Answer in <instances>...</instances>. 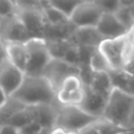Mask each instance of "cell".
<instances>
[{
    "instance_id": "obj_1",
    "label": "cell",
    "mask_w": 134,
    "mask_h": 134,
    "mask_svg": "<svg viewBox=\"0 0 134 134\" xmlns=\"http://www.w3.org/2000/svg\"><path fill=\"white\" fill-rule=\"evenodd\" d=\"M10 97L25 107L52 105L57 100V93L45 77L24 75L22 84Z\"/></svg>"
},
{
    "instance_id": "obj_2",
    "label": "cell",
    "mask_w": 134,
    "mask_h": 134,
    "mask_svg": "<svg viewBox=\"0 0 134 134\" xmlns=\"http://www.w3.org/2000/svg\"><path fill=\"white\" fill-rule=\"evenodd\" d=\"M107 61L111 72H120L132 58L133 44L130 31L115 39H106L97 47ZM110 72V73H111Z\"/></svg>"
},
{
    "instance_id": "obj_3",
    "label": "cell",
    "mask_w": 134,
    "mask_h": 134,
    "mask_svg": "<svg viewBox=\"0 0 134 134\" xmlns=\"http://www.w3.org/2000/svg\"><path fill=\"white\" fill-rule=\"evenodd\" d=\"M133 103L134 95L114 87L107 99L102 117L117 126L130 129L129 121Z\"/></svg>"
},
{
    "instance_id": "obj_4",
    "label": "cell",
    "mask_w": 134,
    "mask_h": 134,
    "mask_svg": "<svg viewBox=\"0 0 134 134\" xmlns=\"http://www.w3.org/2000/svg\"><path fill=\"white\" fill-rule=\"evenodd\" d=\"M16 15L25 26L31 39H44L46 30V20L42 12L41 2L36 1H15Z\"/></svg>"
},
{
    "instance_id": "obj_5",
    "label": "cell",
    "mask_w": 134,
    "mask_h": 134,
    "mask_svg": "<svg viewBox=\"0 0 134 134\" xmlns=\"http://www.w3.org/2000/svg\"><path fill=\"white\" fill-rule=\"evenodd\" d=\"M55 110L57 116L54 121V128H60L75 133L99 119L89 115L79 106L61 105L58 100L55 103Z\"/></svg>"
},
{
    "instance_id": "obj_6",
    "label": "cell",
    "mask_w": 134,
    "mask_h": 134,
    "mask_svg": "<svg viewBox=\"0 0 134 134\" xmlns=\"http://www.w3.org/2000/svg\"><path fill=\"white\" fill-rule=\"evenodd\" d=\"M28 60L24 75L41 76L44 68L52 59L44 39H30L25 43Z\"/></svg>"
},
{
    "instance_id": "obj_7",
    "label": "cell",
    "mask_w": 134,
    "mask_h": 134,
    "mask_svg": "<svg viewBox=\"0 0 134 134\" xmlns=\"http://www.w3.org/2000/svg\"><path fill=\"white\" fill-rule=\"evenodd\" d=\"M72 75L80 76V68L77 66L70 65L61 59H51L44 68L41 76L45 77L54 92L58 93L65 80Z\"/></svg>"
},
{
    "instance_id": "obj_8",
    "label": "cell",
    "mask_w": 134,
    "mask_h": 134,
    "mask_svg": "<svg viewBox=\"0 0 134 134\" xmlns=\"http://www.w3.org/2000/svg\"><path fill=\"white\" fill-rule=\"evenodd\" d=\"M102 15L103 12L96 1H81L69 20L75 28L96 27Z\"/></svg>"
},
{
    "instance_id": "obj_9",
    "label": "cell",
    "mask_w": 134,
    "mask_h": 134,
    "mask_svg": "<svg viewBox=\"0 0 134 134\" xmlns=\"http://www.w3.org/2000/svg\"><path fill=\"white\" fill-rule=\"evenodd\" d=\"M0 39L4 43H26L30 40L25 26L16 14L2 18L0 27Z\"/></svg>"
},
{
    "instance_id": "obj_10",
    "label": "cell",
    "mask_w": 134,
    "mask_h": 134,
    "mask_svg": "<svg viewBox=\"0 0 134 134\" xmlns=\"http://www.w3.org/2000/svg\"><path fill=\"white\" fill-rule=\"evenodd\" d=\"M84 99V84L79 75H72L65 80L57 93V100L61 105L80 106Z\"/></svg>"
},
{
    "instance_id": "obj_11",
    "label": "cell",
    "mask_w": 134,
    "mask_h": 134,
    "mask_svg": "<svg viewBox=\"0 0 134 134\" xmlns=\"http://www.w3.org/2000/svg\"><path fill=\"white\" fill-rule=\"evenodd\" d=\"M24 73L13 66L7 60L0 66V87L10 97L22 84Z\"/></svg>"
},
{
    "instance_id": "obj_12",
    "label": "cell",
    "mask_w": 134,
    "mask_h": 134,
    "mask_svg": "<svg viewBox=\"0 0 134 134\" xmlns=\"http://www.w3.org/2000/svg\"><path fill=\"white\" fill-rule=\"evenodd\" d=\"M104 37L97 31L96 27H80L75 28L68 41L77 47L97 48L104 41Z\"/></svg>"
},
{
    "instance_id": "obj_13",
    "label": "cell",
    "mask_w": 134,
    "mask_h": 134,
    "mask_svg": "<svg viewBox=\"0 0 134 134\" xmlns=\"http://www.w3.org/2000/svg\"><path fill=\"white\" fill-rule=\"evenodd\" d=\"M97 31L104 37V39H115L125 36L129 30L121 24V22L116 18L114 14L103 13L97 25Z\"/></svg>"
},
{
    "instance_id": "obj_14",
    "label": "cell",
    "mask_w": 134,
    "mask_h": 134,
    "mask_svg": "<svg viewBox=\"0 0 134 134\" xmlns=\"http://www.w3.org/2000/svg\"><path fill=\"white\" fill-rule=\"evenodd\" d=\"M55 103L52 105H36V106H28L26 109L28 110L32 121L37 122L41 128H54V121L57 116L55 110Z\"/></svg>"
},
{
    "instance_id": "obj_15",
    "label": "cell",
    "mask_w": 134,
    "mask_h": 134,
    "mask_svg": "<svg viewBox=\"0 0 134 134\" xmlns=\"http://www.w3.org/2000/svg\"><path fill=\"white\" fill-rule=\"evenodd\" d=\"M106 103L107 98L91 91L88 85H84V99L79 106L81 109H83L86 113L91 116L102 118Z\"/></svg>"
},
{
    "instance_id": "obj_16",
    "label": "cell",
    "mask_w": 134,
    "mask_h": 134,
    "mask_svg": "<svg viewBox=\"0 0 134 134\" xmlns=\"http://www.w3.org/2000/svg\"><path fill=\"white\" fill-rule=\"evenodd\" d=\"M7 61L17 69L25 73L28 54L25 43H4Z\"/></svg>"
},
{
    "instance_id": "obj_17",
    "label": "cell",
    "mask_w": 134,
    "mask_h": 134,
    "mask_svg": "<svg viewBox=\"0 0 134 134\" xmlns=\"http://www.w3.org/2000/svg\"><path fill=\"white\" fill-rule=\"evenodd\" d=\"M88 87L91 89V91H93L94 93H96L107 99H108L112 89L114 88L110 73H106V72L94 73Z\"/></svg>"
},
{
    "instance_id": "obj_18",
    "label": "cell",
    "mask_w": 134,
    "mask_h": 134,
    "mask_svg": "<svg viewBox=\"0 0 134 134\" xmlns=\"http://www.w3.org/2000/svg\"><path fill=\"white\" fill-rule=\"evenodd\" d=\"M41 7H42V12H43V15L45 17L47 25L60 26V25H66V24L70 23L69 18H67L64 14H62L61 12L55 9L54 7H52L48 1H46V2L42 1Z\"/></svg>"
},
{
    "instance_id": "obj_19",
    "label": "cell",
    "mask_w": 134,
    "mask_h": 134,
    "mask_svg": "<svg viewBox=\"0 0 134 134\" xmlns=\"http://www.w3.org/2000/svg\"><path fill=\"white\" fill-rule=\"evenodd\" d=\"M24 108H25V106L22 105L21 103H19L18 100H16L12 97H8L6 103L2 107H0V127L7 125L8 121L10 120V118L16 113L23 110Z\"/></svg>"
},
{
    "instance_id": "obj_20",
    "label": "cell",
    "mask_w": 134,
    "mask_h": 134,
    "mask_svg": "<svg viewBox=\"0 0 134 134\" xmlns=\"http://www.w3.org/2000/svg\"><path fill=\"white\" fill-rule=\"evenodd\" d=\"M88 65H89V68L91 69V71L93 73H99V72L110 73L111 72L107 61L105 60L103 54L98 51V49H95L92 52V54L89 59Z\"/></svg>"
},
{
    "instance_id": "obj_21",
    "label": "cell",
    "mask_w": 134,
    "mask_h": 134,
    "mask_svg": "<svg viewBox=\"0 0 134 134\" xmlns=\"http://www.w3.org/2000/svg\"><path fill=\"white\" fill-rule=\"evenodd\" d=\"M94 126L96 127L99 134H120L124 133L130 129L122 128L120 126H117L105 118H99L94 122Z\"/></svg>"
},
{
    "instance_id": "obj_22",
    "label": "cell",
    "mask_w": 134,
    "mask_h": 134,
    "mask_svg": "<svg viewBox=\"0 0 134 134\" xmlns=\"http://www.w3.org/2000/svg\"><path fill=\"white\" fill-rule=\"evenodd\" d=\"M48 2L52 7L64 14L67 18H70L75 7L80 4L81 0H52Z\"/></svg>"
},
{
    "instance_id": "obj_23",
    "label": "cell",
    "mask_w": 134,
    "mask_h": 134,
    "mask_svg": "<svg viewBox=\"0 0 134 134\" xmlns=\"http://www.w3.org/2000/svg\"><path fill=\"white\" fill-rule=\"evenodd\" d=\"M30 121H32V118H31L28 110L25 107L23 110H21L18 113H16L10 118V120L8 121L7 125H10V126H13V127H15V128H17V129L20 130L21 128H23L24 126H26Z\"/></svg>"
},
{
    "instance_id": "obj_24",
    "label": "cell",
    "mask_w": 134,
    "mask_h": 134,
    "mask_svg": "<svg viewBox=\"0 0 134 134\" xmlns=\"http://www.w3.org/2000/svg\"><path fill=\"white\" fill-rule=\"evenodd\" d=\"M98 6L100 7L103 13L108 14H115L116 10L119 8V1H113V0H99L96 1Z\"/></svg>"
},
{
    "instance_id": "obj_25",
    "label": "cell",
    "mask_w": 134,
    "mask_h": 134,
    "mask_svg": "<svg viewBox=\"0 0 134 134\" xmlns=\"http://www.w3.org/2000/svg\"><path fill=\"white\" fill-rule=\"evenodd\" d=\"M16 14L15 1L0 0V18H5Z\"/></svg>"
},
{
    "instance_id": "obj_26",
    "label": "cell",
    "mask_w": 134,
    "mask_h": 134,
    "mask_svg": "<svg viewBox=\"0 0 134 134\" xmlns=\"http://www.w3.org/2000/svg\"><path fill=\"white\" fill-rule=\"evenodd\" d=\"M42 128L35 121H30L29 124H27L26 126H24L23 128H21L19 130L20 134H39L40 130Z\"/></svg>"
},
{
    "instance_id": "obj_27",
    "label": "cell",
    "mask_w": 134,
    "mask_h": 134,
    "mask_svg": "<svg viewBox=\"0 0 134 134\" xmlns=\"http://www.w3.org/2000/svg\"><path fill=\"white\" fill-rule=\"evenodd\" d=\"M0 134H20V132L19 129L10 125H4L0 128Z\"/></svg>"
},
{
    "instance_id": "obj_28",
    "label": "cell",
    "mask_w": 134,
    "mask_h": 134,
    "mask_svg": "<svg viewBox=\"0 0 134 134\" xmlns=\"http://www.w3.org/2000/svg\"><path fill=\"white\" fill-rule=\"evenodd\" d=\"M77 134H99V133H98L96 127L94 126V124H92V125H89V126L83 128L82 130H80L77 132Z\"/></svg>"
},
{
    "instance_id": "obj_29",
    "label": "cell",
    "mask_w": 134,
    "mask_h": 134,
    "mask_svg": "<svg viewBox=\"0 0 134 134\" xmlns=\"http://www.w3.org/2000/svg\"><path fill=\"white\" fill-rule=\"evenodd\" d=\"M6 52H5V45L4 42L0 39V66L6 61Z\"/></svg>"
},
{
    "instance_id": "obj_30",
    "label": "cell",
    "mask_w": 134,
    "mask_h": 134,
    "mask_svg": "<svg viewBox=\"0 0 134 134\" xmlns=\"http://www.w3.org/2000/svg\"><path fill=\"white\" fill-rule=\"evenodd\" d=\"M51 134H77V133L71 132L68 130H64V129H60V128H54V129H52Z\"/></svg>"
},
{
    "instance_id": "obj_31",
    "label": "cell",
    "mask_w": 134,
    "mask_h": 134,
    "mask_svg": "<svg viewBox=\"0 0 134 134\" xmlns=\"http://www.w3.org/2000/svg\"><path fill=\"white\" fill-rule=\"evenodd\" d=\"M8 99V97H7V95L4 93V91L1 89V87H0V107H2L5 103H6V100Z\"/></svg>"
},
{
    "instance_id": "obj_32",
    "label": "cell",
    "mask_w": 134,
    "mask_h": 134,
    "mask_svg": "<svg viewBox=\"0 0 134 134\" xmlns=\"http://www.w3.org/2000/svg\"><path fill=\"white\" fill-rule=\"evenodd\" d=\"M129 127H130V129H134V103H133V107H132V112H131V116H130Z\"/></svg>"
},
{
    "instance_id": "obj_33",
    "label": "cell",
    "mask_w": 134,
    "mask_h": 134,
    "mask_svg": "<svg viewBox=\"0 0 134 134\" xmlns=\"http://www.w3.org/2000/svg\"><path fill=\"white\" fill-rule=\"evenodd\" d=\"M52 129H48V128H42L39 132V134H51Z\"/></svg>"
},
{
    "instance_id": "obj_34",
    "label": "cell",
    "mask_w": 134,
    "mask_h": 134,
    "mask_svg": "<svg viewBox=\"0 0 134 134\" xmlns=\"http://www.w3.org/2000/svg\"><path fill=\"white\" fill-rule=\"evenodd\" d=\"M120 134H134V129H130V130H128L124 133H120Z\"/></svg>"
},
{
    "instance_id": "obj_35",
    "label": "cell",
    "mask_w": 134,
    "mask_h": 134,
    "mask_svg": "<svg viewBox=\"0 0 134 134\" xmlns=\"http://www.w3.org/2000/svg\"><path fill=\"white\" fill-rule=\"evenodd\" d=\"M1 20H2V18H0V27H1Z\"/></svg>"
},
{
    "instance_id": "obj_36",
    "label": "cell",
    "mask_w": 134,
    "mask_h": 134,
    "mask_svg": "<svg viewBox=\"0 0 134 134\" xmlns=\"http://www.w3.org/2000/svg\"><path fill=\"white\" fill-rule=\"evenodd\" d=\"M0 128H1V127H0Z\"/></svg>"
}]
</instances>
